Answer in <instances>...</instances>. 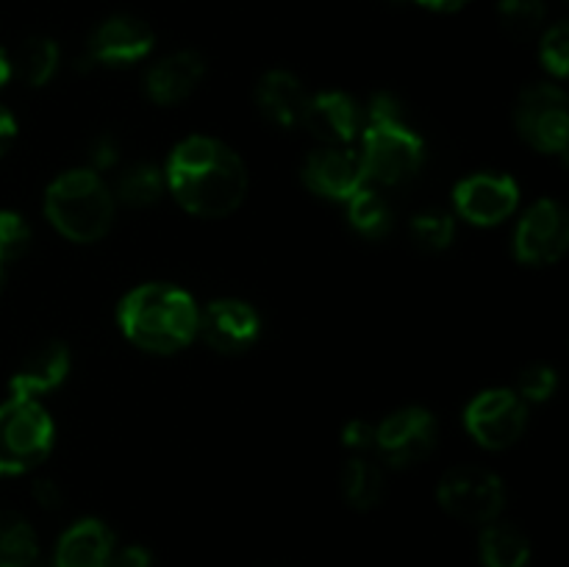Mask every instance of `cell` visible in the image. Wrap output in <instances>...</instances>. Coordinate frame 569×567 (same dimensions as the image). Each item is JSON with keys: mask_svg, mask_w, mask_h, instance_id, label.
I'll return each mask as SVG.
<instances>
[{"mask_svg": "<svg viewBox=\"0 0 569 567\" xmlns=\"http://www.w3.org/2000/svg\"><path fill=\"white\" fill-rule=\"evenodd\" d=\"M167 187L194 217H226L248 195V170L237 150L214 137H187L167 159Z\"/></svg>", "mask_w": 569, "mask_h": 567, "instance_id": "6da1fadb", "label": "cell"}, {"mask_svg": "<svg viewBox=\"0 0 569 567\" xmlns=\"http://www.w3.org/2000/svg\"><path fill=\"white\" fill-rule=\"evenodd\" d=\"M200 309L192 295L172 284H142L117 306L120 331L150 354H176L198 334Z\"/></svg>", "mask_w": 569, "mask_h": 567, "instance_id": "7a4b0ae2", "label": "cell"}, {"mask_svg": "<svg viewBox=\"0 0 569 567\" xmlns=\"http://www.w3.org/2000/svg\"><path fill=\"white\" fill-rule=\"evenodd\" d=\"M361 165L367 181L395 183L417 176L426 161V142L409 122L403 120L398 98L389 92L372 94L367 106V122L361 126Z\"/></svg>", "mask_w": 569, "mask_h": 567, "instance_id": "3957f363", "label": "cell"}, {"mask_svg": "<svg viewBox=\"0 0 569 567\" xmlns=\"http://www.w3.org/2000/svg\"><path fill=\"white\" fill-rule=\"evenodd\" d=\"M117 200L103 176L83 170H67L44 192L48 222L70 242H98L114 222Z\"/></svg>", "mask_w": 569, "mask_h": 567, "instance_id": "277c9868", "label": "cell"}, {"mask_svg": "<svg viewBox=\"0 0 569 567\" xmlns=\"http://www.w3.org/2000/svg\"><path fill=\"white\" fill-rule=\"evenodd\" d=\"M53 448V420L39 400L0 404V476L33 470Z\"/></svg>", "mask_w": 569, "mask_h": 567, "instance_id": "5b68a950", "label": "cell"}, {"mask_svg": "<svg viewBox=\"0 0 569 567\" xmlns=\"http://www.w3.org/2000/svg\"><path fill=\"white\" fill-rule=\"evenodd\" d=\"M437 498L439 506L456 520L487 526V523L498 520V515L503 511L506 487L492 470L465 465L445 472Z\"/></svg>", "mask_w": 569, "mask_h": 567, "instance_id": "8992f818", "label": "cell"}, {"mask_svg": "<svg viewBox=\"0 0 569 567\" xmlns=\"http://www.w3.org/2000/svg\"><path fill=\"white\" fill-rule=\"evenodd\" d=\"M515 126L531 148L561 156L567 150V94L553 83H533L517 98Z\"/></svg>", "mask_w": 569, "mask_h": 567, "instance_id": "52a82bcc", "label": "cell"}, {"mask_svg": "<svg viewBox=\"0 0 569 567\" xmlns=\"http://www.w3.org/2000/svg\"><path fill=\"white\" fill-rule=\"evenodd\" d=\"M465 426L481 448H511L528 426V404L515 389H483L467 406Z\"/></svg>", "mask_w": 569, "mask_h": 567, "instance_id": "ba28073f", "label": "cell"}, {"mask_svg": "<svg viewBox=\"0 0 569 567\" xmlns=\"http://www.w3.org/2000/svg\"><path fill=\"white\" fill-rule=\"evenodd\" d=\"M569 220L565 206L542 198L528 206L515 231V256L522 265H556L567 253Z\"/></svg>", "mask_w": 569, "mask_h": 567, "instance_id": "9c48e42d", "label": "cell"}, {"mask_svg": "<svg viewBox=\"0 0 569 567\" xmlns=\"http://www.w3.org/2000/svg\"><path fill=\"white\" fill-rule=\"evenodd\" d=\"M437 417L422 406H406L376 426V448L392 467H411L437 448Z\"/></svg>", "mask_w": 569, "mask_h": 567, "instance_id": "30bf717a", "label": "cell"}, {"mask_svg": "<svg viewBox=\"0 0 569 567\" xmlns=\"http://www.w3.org/2000/svg\"><path fill=\"white\" fill-rule=\"evenodd\" d=\"M453 203L467 222L492 228L515 215L520 206V187L506 172H476L456 183Z\"/></svg>", "mask_w": 569, "mask_h": 567, "instance_id": "8fae6325", "label": "cell"}, {"mask_svg": "<svg viewBox=\"0 0 569 567\" xmlns=\"http://www.w3.org/2000/svg\"><path fill=\"white\" fill-rule=\"evenodd\" d=\"M303 183L320 198L348 203L361 187H367V172L356 150L345 145H322L306 159Z\"/></svg>", "mask_w": 569, "mask_h": 567, "instance_id": "7c38bea8", "label": "cell"}, {"mask_svg": "<svg viewBox=\"0 0 569 567\" xmlns=\"http://www.w3.org/2000/svg\"><path fill=\"white\" fill-rule=\"evenodd\" d=\"M153 50L148 22L131 14H114L100 22L87 42V61L94 67H128Z\"/></svg>", "mask_w": 569, "mask_h": 567, "instance_id": "4fadbf2b", "label": "cell"}, {"mask_svg": "<svg viewBox=\"0 0 569 567\" xmlns=\"http://www.w3.org/2000/svg\"><path fill=\"white\" fill-rule=\"evenodd\" d=\"M198 334L220 354H242L259 339L261 317L248 300H211L198 320Z\"/></svg>", "mask_w": 569, "mask_h": 567, "instance_id": "5bb4252c", "label": "cell"}, {"mask_svg": "<svg viewBox=\"0 0 569 567\" xmlns=\"http://www.w3.org/2000/svg\"><path fill=\"white\" fill-rule=\"evenodd\" d=\"M206 76L203 56L194 50H178L164 56L144 72V92L153 103L176 106L200 87Z\"/></svg>", "mask_w": 569, "mask_h": 567, "instance_id": "9a60e30c", "label": "cell"}, {"mask_svg": "<svg viewBox=\"0 0 569 567\" xmlns=\"http://www.w3.org/2000/svg\"><path fill=\"white\" fill-rule=\"evenodd\" d=\"M309 133L326 145H348L361 131V111L345 92H320L306 100L300 117Z\"/></svg>", "mask_w": 569, "mask_h": 567, "instance_id": "2e32d148", "label": "cell"}, {"mask_svg": "<svg viewBox=\"0 0 569 567\" xmlns=\"http://www.w3.org/2000/svg\"><path fill=\"white\" fill-rule=\"evenodd\" d=\"M70 367H72V356L64 342L42 345V348L33 350V354L22 361L20 370L11 376L9 398L37 400L39 395L53 392L56 387L64 384Z\"/></svg>", "mask_w": 569, "mask_h": 567, "instance_id": "e0dca14e", "label": "cell"}, {"mask_svg": "<svg viewBox=\"0 0 569 567\" xmlns=\"http://www.w3.org/2000/svg\"><path fill=\"white\" fill-rule=\"evenodd\" d=\"M114 556V534L98 517H83L61 534L53 567H109Z\"/></svg>", "mask_w": 569, "mask_h": 567, "instance_id": "ac0fdd59", "label": "cell"}, {"mask_svg": "<svg viewBox=\"0 0 569 567\" xmlns=\"http://www.w3.org/2000/svg\"><path fill=\"white\" fill-rule=\"evenodd\" d=\"M306 100H309V94H306L303 83L289 70H270L256 87L259 109L264 111L267 120L281 128L298 126L300 117H303Z\"/></svg>", "mask_w": 569, "mask_h": 567, "instance_id": "d6986e66", "label": "cell"}, {"mask_svg": "<svg viewBox=\"0 0 569 567\" xmlns=\"http://www.w3.org/2000/svg\"><path fill=\"white\" fill-rule=\"evenodd\" d=\"M483 567H528L531 565V543L511 523H487L481 534Z\"/></svg>", "mask_w": 569, "mask_h": 567, "instance_id": "ffe728a7", "label": "cell"}, {"mask_svg": "<svg viewBox=\"0 0 569 567\" xmlns=\"http://www.w3.org/2000/svg\"><path fill=\"white\" fill-rule=\"evenodd\" d=\"M342 495L353 509H376L383 498V489H387V481H383L381 467L372 459H365V456H356L348 465L342 467Z\"/></svg>", "mask_w": 569, "mask_h": 567, "instance_id": "44dd1931", "label": "cell"}, {"mask_svg": "<svg viewBox=\"0 0 569 567\" xmlns=\"http://www.w3.org/2000/svg\"><path fill=\"white\" fill-rule=\"evenodd\" d=\"M59 61L61 50L53 39L31 37L17 48L11 70H17V76H20L28 87H44V83L53 81V76L59 72Z\"/></svg>", "mask_w": 569, "mask_h": 567, "instance_id": "7402d4cb", "label": "cell"}, {"mask_svg": "<svg viewBox=\"0 0 569 567\" xmlns=\"http://www.w3.org/2000/svg\"><path fill=\"white\" fill-rule=\"evenodd\" d=\"M39 561L37 531L26 517L0 511V567H33Z\"/></svg>", "mask_w": 569, "mask_h": 567, "instance_id": "603a6c76", "label": "cell"}, {"mask_svg": "<svg viewBox=\"0 0 569 567\" xmlns=\"http://www.w3.org/2000/svg\"><path fill=\"white\" fill-rule=\"evenodd\" d=\"M167 189L164 170H159L156 165H133L117 181L114 200H120L128 209H148V206L159 203L161 195Z\"/></svg>", "mask_w": 569, "mask_h": 567, "instance_id": "cb8c5ba5", "label": "cell"}, {"mask_svg": "<svg viewBox=\"0 0 569 567\" xmlns=\"http://www.w3.org/2000/svg\"><path fill=\"white\" fill-rule=\"evenodd\" d=\"M348 220L361 237L381 239L392 231V206L387 203L381 192L370 187H361L353 198L348 200Z\"/></svg>", "mask_w": 569, "mask_h": 567, "instance_id": "d4e9b609", "label": "cell"}, {"mask_svg": "<svg viewBox=\"0 0 569 567\" xmlns=\"http://www.w3.org/2000/svg\"><path fill=\"white\" fill-rule=\"evenodd\" d=\"M411 237H415V242L420 245L422 250H431V253L450 248V242H453L456 237L453 215L437 209L420 211V215L411 220Z\"/></svg>", "mask_w": 569, "mask_h": 567, "instance_id": "484cf974", "label": "cell"}, {"mask_svg": "<svg viewBox=\"0 0 569 567\" xmlns=\"http://www.w3.org/2000/svg\"><path fill=\"white\" fill-rule=\"evenodd\" d=\"M498 14L515 37H528L545 20V0H498Z\"/></svg>", "mask_w": 569, "mask_h": 567, "instance_id": "4316f807", "label": "cell"}, {"mask_svg": "<svg viewBox=\"0 0 569 567\" xmlns=\"http://www.w3.org/2000/svg\"><path fill=\"white\" fill-rule=\"evenodd\" d=\"M28 245H31V226L17 211L0 209V265L20 259Z\"/></svg>", "mask_w": 569, "mask_h": 567, "instance_id": "83f0119b", "label": "cell"}, {"mask_svg": "<svg viewBox=\"0 0 569 567\" xmlns=\"http://www.w3.org/2000/svg\"><path fill=\"white\" fill-rule=\"evenodd\" d=\"M559 389V376H556L553 367L548 365H531L520 372V381H517V395H520L526 404H542V400L553 398V392Z\"/></svg>", "mask_w": 569, "mask_h": 567, "instance_id": "f1b7e54d", "label": "cell"}, {"mask_svg": "<svg viewBox=\"0 0 569 567\" xmlns=\"http://www.w3.org/2000/svg\"><path fill=\"white\" fill-rule=\"evenodd\" d=\"M539 59H542L545 70L553 72L556 78H565L569 70V31L565 22L548 28V33L539 42Z\"/></svg>", "mask_w": 569, "mask_h": 567, "instance_id": "f546056e", "label": "cell"}, {"mask_svg": "<svg viewBox=\"0 0 569 567\" xmlns=\"http://www.w3.org/2000/svg\"><path fill=\"white\" fill-rule=\"evenodd\" d=\"M120 161V148L111 137H98L92 145H89V170L92 172H106L111 167H117Z\"/></svg>", "mask_w": 569, "mask_h": 567, "instance_id": "4dcf8cb0", "label": "cell"}, {"mask_svg": "<svg viewBox=\"0 0 569 567\" xmlns=\"http://www.w3.org/2000/svg\"><path fill=\"white\" fill-rule=\"evenodd\" d=\"M342 445L350 450H370L376 445V426L367 420H350L342 428Z\"/></svg>", "mask_w": 569, "mask_h": 567, "instance_id": "1f68e13d", "label": "cell"}, {"mask_svg": "<svg viewBox=\"0 0 569 567\" xmlns=\"http://www.w3.org/2000/svg\"><path fill=\"white\" fill-rule=\"evenodd\" d=\"M109 567H156V559L142 545H128V548L114 550Z\"/></svg>", "mask_w": 569, "mask_h": 567, "instance_id": "d6a6232c", "label": "cell"}, {"mask_svg": "<svg viewBox=\"0 0 569 567\" xmlns=\"http://www.w3.org/2000/svg\"><path fill=\"white\" fill-rule=\"evenodd\" d=\"M33 500H37L42 509L53 511V509H59L61 500H64V495H61L59 484H53V481H48V478H44V481L33 484Z\"/></svg>", "mask_w": 569, "mask_h": 567, "instance_id": "836d02e7", "label": "cell"}, {"mask_svg": "<svg viewBox=\"0 0 569 567\" xmlns=\"http://www.w3.org/2000/svg\"><path fill=\"white\" fill-rule=\"evenodd\" d=\"M14 137H17L14 115H11L9 109H3V106H0V156L9 150V145L14 142Z\"/></svg>", "mask_w": 569, "mask_h": 567, "instance_id": "e575fe53", "label": "cell"}, {"mask_svg": "<svg viewBox=\"0 0 569 567\" xmlns=\"http://www.w3.org/2000/svg\"><path fill=\"white\" fill-rule=\"evenodd\" d=\"M417 3L431 11H459L467 0H417Z\"/></svg>", "mask_w": 569, "mask_h": 567, "instance_id": "d590c367", "label": "cell"}, {"mask_svg": "<svg viewBox=\"0 0 569 567\" xmlns=\"http://www.w3.org/2000/svg\"><path fill=\"white\" fill-rule=\"evenodd\" d=\"M9 78H11V59L3 53V50H0V87H3Z\"/></svg>", "mask_w": 569, "mask_h": 567, "instance_id": "8d00e7d4", "label": "cell"}, {"mask_svg": "<svg viewBox=\"0 0 569 567\" xmlns=\"http://www.w3.org/2000/svg\"><path fill=\"white\" fill-rule=\"evenodd\" d=\"M6 287V265H0V292H3Z\"/></svg>", "mask_w": 569, "mask_h": 567, "instance_id": "74e56055", "label": "cell"}]
</instances>
